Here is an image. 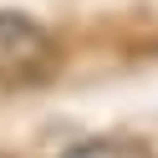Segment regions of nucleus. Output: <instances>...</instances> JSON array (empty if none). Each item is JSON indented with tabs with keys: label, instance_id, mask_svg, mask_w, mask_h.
<instances>
[{
	"label": "nucleus",
	"instance_id": "f257e3e1",
	"mask_svg": "<svg viewBox=\"0 0 158 158\" xmlns=\"http://www.w3.org/2000/svg\"><path fill=\"white\" fill-rule=\"evenodd\" d=\"M61 66L56 41L21 10H0V87H46Z\"/></svg>",
	"mask_w": 158,
	"mask_h": 158
},
{
	"label": "nucleus",
	"instance_id": "f03ea898",
	"mask_svg": "<svg viewBox=\"0 0 158 158\" xmlns=\"http://www.w3.org/2000/svg\"><path fill=\"white\" fill-rule=\"evenodd\" d=\"M61 158H158V153L138 138H87V143H72Z\"/></svg>",
	"mask_w": 158,
	"mask_h": 158
},
{
	"label": "nucleus",
	"instance_id": "7ed1b4c3",
	"mask_svg": "<svg viewBox=\"0 0 158 158\" xmlns=\"http://www.w3.org/2000/svg\"><path fill=\"white\" fill-rule=\"evenodd\" d=\"M0 158H5V153H0Z\"/></svg>",
	"mask_w": 158,
	"mask_h": 158
}]
</instances>
